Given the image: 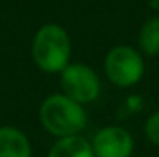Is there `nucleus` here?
<instances>
[{
	"label": "nucleus",
	"mask_w": 159,
	"mask_h": 157,
	"mask_svg": "<svg viewBox=\"0 0 159 157\" xmlns=\"http://www.w3.org/2000/svg\"><path fill=\"white\" fill-rule=\"evenodd\" d=\"M39 122L49 135L64 139L81 135L88 123V115L83 105L64 93H52L39 105Z\"/></svg>",
	"instance_id": "nucleus-1"
},
{
	"label": "nucleus",
	"mask_w": 159,
	"mask_h": 157,
	"mask_svg": "<svg viewBox=\"0 0 159 157\" xmlns=\"http://www.w3.org/2000/svg\"><path fill=\"white\" fill-rule=\"evenodd\" d=\"M103 71L107 80L117 88H132L142 81L146 61L137 47L117 44L105 54Z\"/></svg>",
	"instance_id": "nucleus-3"
},
{
	"label": "nucleus",
	"mask_w": 159,
	"mask_h": 157,
	"mask_svg": "<svg viewBox=\"0 0 159 157\" xmlns=\"http://www.w3.org/2000/svg\"><path fill=\"white\" fill-rule=\"evenodd\" d=\"M90 142L95 157H132L135 150L132 133L119 125L98 129Z\"/></svg>",
	"instance_id": "nucleus-5"
},
{
	"label": "nucleus",
	"mask_w": 159,
	"mask_h": 157,
	"mask_svg": "<svg viewBox=\"0 0 159 157\" xmlns=\"http://www.w3.org/2000/svg\"><path fill=\"white\" fill-rule=\"evenodd\" d=\"M32 63L46 74H59L71 63V39L68 31L56 22L43 24L31 44Z\"/></svg>",
	"instance_id": "nucleus-2"
},
{
	"label": "nucleus",
	"mask_w": 159,
	"mask_h": 157,
	"mask_svg": "<svg viewBox=\"0 0 159 157\" xmlns=\"http://www.w3.org/2000/svg\"><path fill=\"white\" fill-rule=\"evenodd\" d=\"M59 86L61 93L83 107L97 102L102 93L100 76L85 63H70L59 73Z\"/></svg>",
	"instance_id": "nucleus-4"
},
{
	"label": "nucleus",
	"mask_w": 159,
	"mask_h": 157,
	"mask_svg": "<svg viewBox=\"0 0 159 157\" xmlns=\"http://www.w3.org/2000/svg\"><path fill=\"white\" fill-rule=\"evenodd\" d=\"M137 49L147 58L159 56V15L149 17L141 25L137 34Z\"/></svg>",
	"instance_id": "nucleus-8"
},
{
	"label": "nucleus",
	"mask_w": 159,
	"mask_h": 157,
	"mask_svg": "<svg viewBox=\"0 0 159 157\" xmlns=\"http://www.w3.org/2000/svg\"><path fill=\"white\" fill-rule=\"evenodd\" d=\"M144 133L152 145L159 147V110L151 113L144 123Z\"/></svg>",
	"instance_id": "nucleus-9"
},
{
	"label": "nucleus",
	"mask_w": 159,
	"mask_h": 157,
	"mask_svg": "<svg viewBox=\"0 0 159 157\" xmlns=\"http://www.w3.org/2000/svg\"><path fill=\"white\" fill-rule=\"evenodd\" d=\"M0 157H32L29 137L12 125L0 127Z\"/></svg>",
	"instance_id": "nucleus-6"
},
{
	"label": "nucleus",
	"mask_w": 159,
	"mask_h": 157,
	"mask_svg": "<svg viewBox=\"0 0 159 157\" xmlns=\"http://www.w3.org/2000/svg\"><path fill=\"white\" fill-rule=\"evenodd\" d=\"M46 157H95L92 142L83 135L56 139Z\"/></svg>",
	"instance_id": "nucleus-7"
}]
</instances>
